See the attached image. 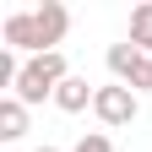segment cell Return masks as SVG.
I'll return each instance as SVG.
<instances>
[{
	"label": "cell",
	"instance_id": "3",
	"mask_svg": "<svg viewBox=\"0 0 152 152\" xmlns=\"http://www.w3.org/2000/svg\"><path fill=\"white\" fill-rule=\"evenodd\" d=\"M33 22H38V38H44V54H54L71 33V11L60 0H44V6H33Z\"/></svg>",
	"mask_w": 152,
	"mask_h": 152
},
{
	"label": "cell",
	"instance_id": "7",
	"mask_svg": "<svg viewBox=\"0 0 152 152\" xmlns=\"http://www.w3.org/2000/svg\"><path fill=\"white\" fill-rule=\"evenodd\" d=\"M125 44H136L141 54H152V0L130 6V33H125Z\"/></svg>",
	"mask_w": 152,
	"mask_h": 152
},
{
	"label": "cell",
	"instance_id": "10",
	"mask_svg": "<svg viewBox=\"0 0 152 152\" xmlns=\"http://www.w3.org/2000/svg\"><path fill=\"white\" fill-rule=\"evenodd\" d=\"M71 152H114V141H109V130H87V136H76Z\"/></svg>",
	"mask_w": 152,
	"mask_h": 152
},
{
	"label": "cell",
	"instance_id": "8",
	"mask_svg": "<svg viewBox=\"0 0 152 152\" xmlns=\"http://www.w3.org/2000/svg\"><path fill=\"white\" fill-rule=\"evenodd\" d=\"M136 44H109V76H114V82H125V76H130V65H136Z\"/></svg>",
	"mask_w": 152,
	"mask_h": 152
},
{
	"label": "cell",
	"instance_id": "4",
	"mask_svg": "<svg viewBox=\"0 0 152 152\" xmlns=\"http://www.w3.org/2000/svg\"><path fill=\"white\" fill-rule=\"evenodd\" d=\"M0 38H6V49L16 54H44V38H38V22H33V11H11L6 16V27H0Z\"/></svg>",
	"mask_w": 152,
	"mask_h": 152
},
{
	"label": "cell",
	"instance_id": "2",
	"mask_svg": "<svg viewBox=\"0 0 152 152\" xmlns=\"http://www.w3.org/2000/svg\"><path fill=\"white\" fill-rule=\"evenodd\" d=\"M92 114H98L103 130H125V125H136L141 98H136L125 82H109V87H98V98H92Z\"/></svg>",
	"mask_w": 152,
	"mask_h": 152
},
{
	"label": "cell",
	"instance_id": "6",
	"mask_svg": "<svg viewBox=\"0 0 152 152\" xmlns=\"http://www.w3.org/2000/svg\"><path fill=\"white\" fill-rule=\"evenodd\" d=\"M27 136V103L22 98H0V141H22Z\"/></svg>",
	"mask_w": 152,
	"mask_h": 152
},
{
	"label": "cell",
	"instance_id": "5",
	"mask_svg": "<svg viewBox=\"0 0 152 152\" xmlns=\"http://www.w3.org/2000/svg\"><path fill=\"white\" fill-rule=\"evenodd\" d=\"M92 98H98V87L71 71L65 82H60V92H54V109H60V114H82V109H92Z\"/></svg>",
	"mask_w": 152,
	"mask_h": 152
},
{
	"label": "cell",
	"instance_id": "1",
	"mask_svg": "<svg viewBox=\"0 0 152 152\" xmlns=\"http://www.w3.org/2000/svg\"><path fill=\"white\" fill-rule=\"evenodd\" d=\"M65 76H71V65H65L60 49H54V54H33V60H22V76H16L11 98H22L27 109L33 103H54V92H60Z\"/></svg>",
	"mask_w": 152,
	"mask_h": 152
},
{
	"label": "cell",
	"instance_id": "11",
	"mask_svg": "<svg viewBox=\"0 0 152 152\" xmlns=\"http://www.w3.org/2000/svg\"><path fill=\"white\" fill-rule=\"evenodd\" d=\"M33 152H60V147H33Z\"/></svg>",
	"mask_w": 152,
	"mask_h": 152
},
{
	"label": "cell",
	"instance_id": "9",
	"mask_svg": "<svg viewBox=\"0 0 152 152\" xmlns=\"http://www.w3.org/2000/svg\"><path fill=\"white\" fill-rule=\"evenodd\" d=\"M125 87L136 92V98H141V92H152V54H136V65H130V76H125Z\"/></svg>",
	"mask_w": 152,
	"mask_h": 152
}]
</instances>
